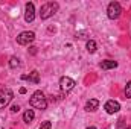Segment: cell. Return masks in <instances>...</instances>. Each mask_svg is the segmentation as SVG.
I'll list each match as a JSON object with an SVG mask.
<instances>
[{
	"mask_svg": "<svg viewBox=\"0 0 131 129\" xmlns=\"http://www.w3.org/2000/svg\"><path fill=\"white\" fill-rule=\"evenodd\" d=\"M26 81H29V82H32V84H38V82H40V74H38V71H37V70L31 71Z\"/></svg>",
	"mask_w": 131,
	"mask_h": 129,
	"instance_id": "12",
	"label": "cell"
},
{
	"mask_svg": "<svg viewBox=\"0 0 131 129\" xmlns=\"http://www.w3.org/2000/svg\"><path fill=\"white\" fill-rule=\"evenodd\" d=\"M12 97H14V93H12L9 88L3 90V91L0 93V109H3L5 106H8L9 102L12 100Z\"/></svg>",
	"mask_w": 131,
	"mask_h": 129,
	"instance_id": "5",
	"label": "cell"
},
{
	"mask_svg": "<svg viewBox=\"0 0 131 129\" xmlns=\"http://www.w3.org/2000/svg\"><path fill=\"white\" fill-rule=\"evenodd\" d=\"M20 93H21V94H25V93H26V88H23V87H21V88H20Z\"/></svg>",
	"mask_w": 131,
	"mask_h": 129,
	"instance_id": "19",
	"label": "cell"
},
{
	"mask_svg": "<svg viewBox=\"0 0 131 129\" xmlns=\"http://www.w3.org/2000/svg\"><path fill=\"white\" fill-rule=\"evenodd\" d=\"M9 67H11V68H17V67H20V59L15 58V56H12V58L9 59Z\"/></svg>",
	"mask_w": 131,
	"mask_h": 129,
	"instance_id": "14",
	"label": "cell"
},
{
	"mask_svg": "<svg viewBox=\"0 0 131 129\" xmlns=\"http://www.w3.org/2000/svg\"><path fill=\"white\" fill-rule=\"evenodd\" d=\"M0 129H2V128H0Z\"/></svg>",
	"mask_w": 131,
	"mask_h": 129,
	"instance_id": "22",
	"label": "cell"
},
{
	"mask_svg": "<svg viewBox=\"0 0 131 129\" xmlns=\"http://www.w3.org/2000/svg\"><path fill=\"white\" fill-rule=\"evenodd\" d=\"M34 41H35V33L34 32L25 31V32H21L20 35H17V43L20 46H29Z\"/></svg>",
	"mask_w": 131,
	"mask_h": 129,
	"instance_id": "4",
	"label": "cell"
},
{
	"mask_svg": "<svg viewBox=\"0 0 131 129\" xmlns=\"http://www.w3.org/2000/svg\"><path fill=\"white\" fill-rule=\"evenodd\" d=\"M87 129H96V128L95 126H90V128H87Z\"/></svg>",
	"mask_w": 131,
	"mask_h": 129,
	"instance_id": "20",
	"label": "cell"
},
{
	"mask_svg": "<svg viewBox=\"0 0 131 129\" xmlns=\"http://www.w3.org/2000/svg\"><path fill=\"white\" fill-rule=\"evenodd\" d=\"M11 111H12V112H18V111H20V106H18V105H12V106H11Z\"/></svg>",
	"mask_w": 131,
	"mask_h": 129,
	"instance_id": "17",
	"label": "cell"
},
{
	"mask_svg": "<svg viewBox=\"0 0 131 129\" xmlns=\"http://www.w3.org/2000/svg\"><path fill=\"white\" fill-rule=\"evenodd\" d=\"M104 109L107 111V114H116L121 109V103L116 102V100H108V102H105Z\"/></svg>",
	"mask_w": 131,
	"mask_h": 129,
	"instance_id": "8",
	"label": "cell"
},
{
	"mask_svg": "<svg viewBox=\"0 0 131 129\" xmlns=\"http://www.w3.org/2000/svg\"><path fill=\"white\" fill-rule=\"evenodd\" d=\"M76 84H75V81L72 79V78H69V76H63L61 79H60V88H61V91H70V90H73V87H75Z\"/></svg>",
	"mask_w": 131,
	"mask_h": 129,
	"instance_id": "7",
	"label": "cell"
},
{
	"mask_svg": "<svg viewBox=\"0 0 131 129\" xmlns=\"http://www.w3.org/2000/svg\"><path fill=\"white\" fill-rule=\"evenodd\" d=\"M31 106L34 108H37V109H46L47 108V100H46V97L43 94V91H40V90H37L35 93H34L32 96H31Z\"/></svg>",
	"mask_w": 131,
	"mask_h": 129,
	"instance_id": "1",
	"label": "cell"
},
{
	"mask_svg": "<svg viewBox=\"0 0 131 129\" xmlns=\"http://www.w3.org/2000/svg\"><path fill=\"white\" fill-rule=\"evenodd\" d=\"M40 129H52V123L46 120V122H43V123H41V126H40Z\"/></svg>",
	"mask_w": 131,
	"mask_h": 129,
	"instance_id": "16",
	"label": "cell"
},
{
	"mask_svg": "<svg viewBox=\"0 0 131 129\" xmlns=\"http://www.w3.org/2000/svg\"><path fill=\"white\" fill-rule=\"evenodd\" d=\"M125 97H127V99H131V81L127 82V87H125Z\"/></svg>",
	"mask_w": 131,
	"mask_h": 129,
	"instance_id": "15",
	"label": "cell"
},
{
	"mask_svg": "<svg viewBox=\"0 0 131 129\" xmlns=\"http://www.w3.org/2000/svg\"><path fill=\"white\" fill-rule=\"evenodd\" d=\"M99 67L102 68V70H110V68H116L117 67V62L116 61H111V59H105V61H102Z\"/></svg>",
	"mask_w": 131,
	"mask_h": 129,
	"instance_id": "10",
	"label": "cell"
},
{
	"mask_svg": "<svg viewBox=\"0 0 131 129\" xmlns=\"http://www.w3.org/2000/svg\"><path fill=\"white\" fill-rule=\"evenodd\" d=\"M85 47H87V52H89V53H95V52H96V49H98V44H96V41L89 40V41H87V44H85Z\"/></svg>",
	"mask_w": 131,
	"mask_h": 129,
	"instance_id": "13",
	"label": "cell"
},
{
	"mask_svg": "<svg viewBox=\"0 0 131 129\" xmlns=\"http://www.w3.org/2000/svg\"><path fill=\"white\" fill-rule=\"evenodd\" d=\"M99 106V100L98 99H90V100H87V103H85V106H84V109L85 111H89V112H93V111H96Z\"/></svg>",
	"mask_w": 131,
	"mask_h": 129,
	"instance_id": "9",
	"label": "cell"
},
{
	"mask_svg": "<svg viewBox=\"0 0 131 129\" xmlns=\"http://www.w3.org/2000/svg\"><path fill=\"white\" fill-rule=\"evenodd\" d=\"M35 18V6L32 2H28L25 5V21L26 23H32Z\"/></svg>",
	"mask_w": 131,
	"mask_h": 129,
	"instance_id": "6",
	"label": "cell"
},
{
	"mask_svg": "<svg viewBox=\"0 0 131 129\" xmlns=\"http://www.w3.org/2000/svg\"><path fill=\"white\" fill-rule=\"evenodd\" d=\"M125 129H131V126H128V128H125Z\"/></svg>",
	"mask_w": 131,
	"mask_h": 129,
	"instance_id": "21",
	"label": "cell"
},
{
	"mask_svg": "<svg viewBox=\"0 0 131 129\" xmlns=\"http://www.w3.org/2000/svg\"><path fill=\"white\" fill-rule=\"evenodd\" d=\"M122 14V6L119 2H111L107 8V15L110 20H117Z\"/></svg>",
	"mask_w": 131,
	"mask_h": 129,
	"instance_id": "3",
	"label": "cell"
},
{
	"mask_svg": "<svg viewBox=\"0 0 131 129\" xmlns=\"http://www.w3.org/2000/svg\"><path fill=\"white\" fill-rule=\"evenodd\" d=\"M34 119H35V112H34V109H26L25 112H23V122L25 123H31Z\"/></svg>",
	"mask_w": 131,
	"mask_h": 129,
	"instance_id": "11",
	"label": "cell"
},
{
	"mask_svg": "<svg viewBox=\"0 0 131 129\" xmlns=\"http://www.w3.org/2000/svg\"><path fill=\"white\" fill-rule=\"evenodd\" d=\"M58 8H60V5H58L57 2H47V3H44V5L41 6V11H40V17H41V20H47V18H50V17L58 11Z\"/></svg>",
	"mask_w": 131,
	"mask_h": 129,
	"instance_id": "2",
	"label": "cell"
},
{
	"mask_svg": "<svg viewBox=\"0 0 131 129\" xmlns=\"http://www.w3.org/2000/svg\"><path fill=\"white\" fill-rule=\"evenodd\" d=\"M31 53H32V55L37 53V47H31Z\"/></svg>",
	"mask_w": 131,
	"mask_h": 129,
	"instance_id": "18",
	"label": "cell"
}]
</instances>
